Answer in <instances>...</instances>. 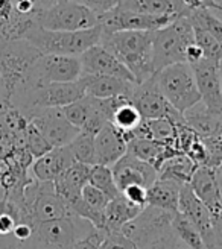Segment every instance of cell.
<instances>
[{
    "label": "cell",
    "instance_id": "6da1fadb",
    "mask_svg": "<svg viewBox=\"0 0 222 249\" xmlns=\"http://www.w3.org/2000/svg\"><path fill=\"white\" fill-rule=\"evenodd\" d=\"M99 44L130 70L137 85L155 74L152 66V32L125 31L102 34Z\"/></svg>",
    "mask_w": 222,
    "mask_h": 249
},
{
    "label": "cell",
    "instance_id": "7a4b0ae2",
    "mask_svg": "<svg viewBox=\"0 0 222 249\" xmlns=\"http://www.w3.org/2000/svg\"><path fill=\"white\" fill-rule=\"evenodd\" d=\"M102 34L101 26L79 32H52L35 26L26 34L24 41L35 47L41 55L81 56L101 43Z\"/></svg>",
    "mask_w": 222,
    "mask_h": 249
},
{
    "label": "cell",
    "instance_id": "3957f363",
    "mask_svg": "<svg viewBox=\"0 0 222 249\" xmlns=\"http://www.w3.org/2000/svg\"><path fill=\"white\" fill-rule=\"evenodd\" d=\"M38 24L52 32H79L99 26V17L82 2H35Z\"/></svg>",
    "mask_w": 222,
    "mask_h": 249
},
{
    "label": "cell",
    "instance_id": "277c9868",
    "mask_svg": "<svg viewBox=\"0 0 222 249\" xmlns=\"http://www.w3.org/2000/svg\"><path fill=\"white\" fill-rule=\"evenodd\" d=\"M195 43L193 26L189 17H181L169 26L152 32V66L157 74L163 69L186 62V51Z\"/></svg>",
    "mask_w": 222,
    "mask_h": 249
},
{
    "label": "cell",
    "instance_id": "5b68a950",
    "mask_svg": "<svg viewBox=\"0 0 222 249\" xmlns=\"http://www.w3.org/2000/svg\"><path fill=\"white\" fill-rule=\"evenodd\" d=\"M155 76L165 99L178 113H186L201 102L193 70L186 62L169 66L158 71Z\"/></svg>",
    "mask_w": 222,
    "mask_h": 249
},
{
    "label": "cell",
    "instance_id": "8992f818",
    "mask_svg": "<svg viewBox=\"0 0 222 249\" xmlns=\"http://www.w3.org/2000/svg\"><path fill=\"white\" fill-rule=\"evenodd\" d=\"M172 219V213L148 205L140 216L123 227L120 232L137 246V249H152L160 242L174 235Z\"/></svg>",
    "mask_w": 222,
    "mask_h": 249
},
{
    "label": "cell",
    "instance_id": "52a82bcc",
    "mask_svg": "<svg viewBox=\"0 0 222 249\" xmlns=\"http://www.w3.org/2000/svg\"><path fill=\"white\" fill-rule=\"evenodd\" d=\"M82 76V67L79 56L64 55H40L29 71L28 89L49 84H67L76 82Z\"/></svg>",
    "mask_w": 222,
    "mask_h": 249
},
{
    "label": "cell",
    "instance_id": "ba28073f",
    "mask_svg": "<svg viewBox=\"0 0 222 249\" xmlns=\"http://www.w3.org/2000/svg\"><path fill=\"white\" fill-rule=\"evenodd\" d=\"M131 104L139 109L143 120H157V119H169L174 124L184 123L183 114L172 108L165 99L162 90H160L157 76L139 84L131 97Z\"/></svg>",
    "mask_w": 222,
    "mask_h": 249
},
{
    "label": "cell",
    "instance_id": "9c48e42d",
    "mask_svg": "<svg viewBox=\"0 0 222 249\" xmlns=\"http://www.w3.org/2000/svg\"><path fill=\"white\" fill-rule=\"evenodd\" d=\"M177 18L174 17H152L134 12L130 9L122 8L119 3L117 6L107 12L105 16L99 17V26L102 28L104 34L113 32H125V31H137V32H155L163 29Z\"/></svg>",
    "mask_w": 222,
    "mask_h": 249
},
{
    "label": "cell",
    "instance_id": "30bf717a",
    "mask_svg": "<svg viewBox=\"0 0 222 249\" xmlns=\"http://www.w3.org/2000/svg\"><path fill=\"white\" fill-rule=\"evenodd\" d=\"M178 213H181L196 230H198L207 249H218L216 222L213 216L210 214V211H208L200 199L193 195L189 184L181 187Z\"/></svg>",
    "mask_w": 222,
    "mask_h": 249
},
{
    "label": "cell",
    "instance_id": "8fae6325",
    "mask_svg": "<svg viewBox=\"0 0 222 249\" xmlns=\"http://www.w3.org/2000/svg\"><path fill=\"white\" fill-rule=\"evenodd\" d=\"M31 123L37 128L44 140L52 147H66L76 139L81 132L67 120L61 108H51L40 111Z\"/></svg>",
    "mask_w": 222,
    "mask_h": 249
},
{
    "label": "cell",
    "instance_id": "7c38bea8",
    "mask_svg": "<svg viewBox=\"0 0 222 249\" xmlns=\"http://www.w3.org/2000/svg\"><path fill=\"white\" fill-rule=\"evenodd\" d=\"M111 170H113L114 181L120 193L131 185L149 189L154 182L158 181V170L152 164L145 163L128 152L111 167Z\"/></svg>",
    "mask_w": 222,
    "mask_h": 249
},
{
    "label": "cell",
    "instance_id": "4fadbf2b",
    "mask_svg": "<svg viewBox=\"0 0 222 249\" xmlns=\"http://www.w3.org/2000/svg\"><path fill=\"white\" fill-rule=\"evenodd\" d=\"M196 79V87L201 96V104L213 111L222 114V89L219 76V62L204 58L198 64L190 66Z\"/></svg>",
    "mask_w": 222,
    "mask_h": 249
},
{
    "label": "cell",
    "instance_id": "5bb4252c",
    "mask_svg": "<svg viewBox=\"0 0 222 249\" xmlns=\"http://www.w3.org/2000/svg\"><path fill=\"white\" fill-rule=\"evenodd\" d=\"M79 61L82 67V74L110 76V78H117L135 84V79L130 73V70L101 44H97L89 49L85 53H82L79 56Z\"/></svg>",
    "mask_w": 222,
    "mask_h": 249
},
{
    "label": "cell",
    "instance_id": "9a60e30c",
    "mask_svg": "<svg viewBox=\"0 0 222 249\" xmlns=\"http://www.w3.org/2000/svg\"><path fill=\"white\" fill-rule=\"evenodd\" d=\"M193 195L210 211L216 225L222 220V195L216 178V170L208 167H198L189 184Z\"/></svg>",
    "mask_w": 222,
    "mask_h": 249
},
{
    "label": "cell",
    "instance_id": "2e32d148",
    "mask_svg": "<svg viewBox=\"0 0 222 249\" xmlns=\"http://www.w3.org/2000/svg\"><path fill=\"white\" fill-rule=\"evenodd\" d=\"M128 152V143L113 126H107L94 139V166L113 167Z\"/></svg>",
    "mask_w": 222,
    "mask_h": 249
},
{
    "label": "cell",
    "instance_id": "e0dca14e",
    "mask_svg": "<svg viewBox=\"0 0 222 249\" xmlns=\"http://www.w3.org/2000/svg\"><path fill=\"white\" fill-rule=\"evenodd\" d=\"M76 161L73 158L69 146L54 147L32 164V175L38 182H55L66 170H69Z\"/></svg>",
    "mask_w": 222,
    "mask_h": 249
},
{
    "label": "cell",
    "instance_id": "ac0fdd59",
    "mask_svg": "<svg viewBox=\"0 0 222 249\" xmlns=\"http://www.w3.org/2000/svg\"><path fill=\"white\" fill-rule=\"evenodd\" d=\"M79 82L85 91V96L94 99H131L135 87H137V84L134 82L110 76H94V74H82L79 78Z\"/></svg>",
    "mask_w": 222,
    "mask_h": 249
},
{
    "label": "cell",
    "instance_id": "d6986e66",
    "mask_svg": "<svg viewBox=\"0 0 222 249\" xmlns=\"http://www.w3.org/2000/svg\"><path fill=\"white\" fill-rule=\"evenodd\" d=\"M90 172L92 166L75 163L54 182L58 196L63 197L70 207L82 197V189L89 184Z\"/></svg>",
    "mask_w": 222,
    "mask_h": 249
},
{
    "label": "cell",
    "instance_id": "ffe728a7",
    "mask_svg": "<svg viewBox=\"0 0 222 249\" xmlns=\"http://www.w3.org/2000/svg\"><path fill=\"white\" fill-rule=\"evenodd\" d=\"M184 124L190 128L198 137L222 135V114L207 109L201 102L183 113Z\"/></svg>",
    "mask_w": 222,
    "mask_h": 249
},
{
    "label": "cell",
    "instance_id": "44dd1931",
    "mask_svg": "<svg viewBox=\"0 0 222 249\" xmlns=\"http://www.w3.org/2000/svg\"><path fill=\"white\" fill-rule=\"evenodd\" d=\"M143 210V207L132 204L123 195L111 199L104 211L105 232H120L123 227L139 217Z\"/></svg>",
    "mask_w": 222,
    "mask_h": 249
},
{
    "label": "cell",
    "instance_id": "7402d4cb",
    "mask_svg": "<svg viewBox=\"0 0 222 249\" xmlns=\"http://www.w3.org/2000/svg\"><path fill=\"white\" fill-rule=\"evenodd\" d=\"M181 184L175 181L158 179L148 189V205L155 207L167 213H178Z\"/></svg>",
    "mask_w": 222,
    "mask_h": 249
},
{
    "label": "cell",
    "instance_id": "603a6c76",
    "mask_svg": "<svg viewBox=\"0 0 222 249\" xmlns=\"http://www.w3.org/2000/svg\"><path fill=\"white\" fill-rule=\"evenodd\" d=\"M196 169H198V166L189 157L178 154L166 160L162 167L158 169V179L175 181L181 185H186L190 184Z\"/></svg>",
    "mask_w": 222,
    "mask_h": 249
},
{
    "label": "cell",
    "instance_id": "cb8c5ba5",
    "mask_svg": "<svg viewBox=\"0 0 222 249\" xmlns=\"http://www.w3.org/2000/svg\"><path fill=\"white\" fill-rule=\"evenodd\" d=\"M142 122H143V117L140 116L139 109L131 104L130 99H127V101L122 102L114 111L110 124H113V126L122 134L125 142L130 143L134 139L132 132L140 126Z\"/></svg>",
    "mask_w": 222,
    "mask_h": 249
},
{
    "label": "cell",
    "instance_id": "d4e9b609",
    "mask_svg": "<svg viewBox=\"0 0 222 249\" xmlns=\"http://www.w3.org/2000/svg\"><path fill=\"white\" fill-rule=\"evenodd\" d=\"M189 5L192 6V14L189 16V20L204 28L222 46V18L218 17L213 11L207 9L203 5V0H196V2L189 0Z\"/></svg>",
    "mask_w": 222,
    "mask_h": 249
},
{
    "label": "cell",
    "instance_id": "484cf974",
    "mask_svg": "<svg viewBox=\"0 0 222 249\" xmlns=\"http://www.w3.org/2000/svg\"><path fill=\"white\" fill-rule=\"evenodd\" d=\"M172 228H174V232L178 237V240L187 249H207L198 230H196L181 213L174 214Z\"/></svg>",
    "mask_w": 222,
    "mask_h": 249
},
{
    "label": "cell",
    "instance_id": "4316f807",
    "mask_svg": "<svg viewBox=\"0 0 222 249\" xmlns=\"http://www.w3.org/2000/svg\"><path fill=\"white\" fill-rule=\"evenodd\" d=\"M94 134L81 131L76 139L69 144V149L76 163L94 166Z\"/></svg>",
    "mask_w": 222,
    "mask_h": 249
},
{
    "label": "cell",
    "instance_id": "83f0119b",
    "mask_svg": "<svg viewBox=\"0 0 222 249\" xmlns=\"http://www.w3.org/2000/svg\"><path fill=\"white\" fill-rule=\"evenodd\" d=\"M89 184L96 187L97 190H101L110 199H114V197H117L120 195L117 185H116L114 175H113V170H111V167L92 166Z\"/></svg>",
    "mask_w": 222,
    "mask_h": 249
},
{
    "label": "cell",
    "instance_id": "f1b7e54d",
    "mask_svg": "<svg viewBox=\"0 0 222 249\" xmlns=\"http://www.w3.org/2000/svg\"><path fill=\"white\" fill-rule=\"evenodd\" d=\"M148 129H149L151 139L166 144V146H175L177 139V128L169 119H157V120H146ZM175 149V147H174Z\"/></svg>",
    "mask_w": 222,
    "mask_h": 249
},
{
    "label": "cell",
    "instance_id": "f546056e",
    "mask_svg": "<svg viewBox=\"0 0 222 249\" xmlns=\"http://www.w3.org/2000/svg\"><path fill=\"white\" fill-rule=\"evenodd\" d=\"M61 109H63L64 116L67 117V120L73 124V126H76L79 131H82L85 128V124L89 123L90 116H92L90 97L85 96L81 99V101H78L75 104H70Z\"/></svg>",
    "mask_w": 222,
    "mask_h": 249
},
{
    "label": "cell",
    "instance_id": "4dcf8cb0",
    "mask_svg": "<svg viewBox=\"0 0 222 249\" xmlns=\"http://www.w3.org/2000/svg\"><path fill=\"white\" fill-rule=\"evenodd\" d=\"M192 26H193V34H195V41L201 47L204 58L221 62V59H222V46L204 28L198 26V24H195V23H192Z\"/></svg>",
    "mask_w": 222,
    "mask_h": 249
},
{
    "label": "cell",
    "instance_id": "1f68e13d",
    "mask_svg": "<svg viewBox=\"0 0 222 249\" xmlns=\"http://www.w3.org/2000/svg\"><path fill=\"white\" fill-rule=\"evenodd\" d=\"M24 146H26L29 155L35 160L41 158L43 155H46L47 152H51L54 149L44 140V137L37 131V128L31 122L28 123L26 129H24Z\"/></svg>",
    "mask_w": 222,
    "mask_h": 249
},
{
    "label": "cell",
    "instance_id": "d6a6232c",
    "mask_svg": "<svg viewBox=\"0 0 222 249\" xmlns=\"http://www.w3.org/2000/svg\"><path fill=\"white\" fill-rule=\"evenodd\" d=\"M207 155L205 167L218 170L222 167V135L218 137H200Z\"/></svg>",
    "mask_w": 222,
    "mask_h": 249
},
{
    "label": "cell",
    "instance_id": "836d02e7",
    "mask_svg": "<svg viewBox=\"0 0 222 249\" xmlns=\"http://www.w3.org/2000/svg\"><path fill=\"white\" fill-rule=\"evenodd\" d=\"M82 199H84L85 204L90 205L92 208H94L97 211H101V213H104L107 205L111 201L107 195H104L101 190H97L96 187H93L92 184H87L82 189Z\"/></svg>",
    "mask_w": 222,
    "mask_h": 249
},
{
    "label": "cell",
    "instance_id": "e575fe53",
    "mask_svg": "<svg viewBox=\"0 0 222 249\" xmlns=\"http://www.w3.org/2000/svg\"><path fill=\"white\" fill-rule=\"evenodd\" d=\"M99 249H137V246L122 232H107Z\"/></svg>",
    "mask_w": 222,
    "mask_h": 249
},
{
    "label": "cell",
    "instance_id": "d590c367",
    "mask_svg": "<svg viewBox=\"0 0 222 249\" xmlns=\"http://www.w3.org/2000/svg\"><path fill=\"white\" fill-rule=\"evenodd\" d=\"M120 195H123L128 201H131L135 205L143 207V208L148 207V189H145V187L131 185V187H128V189L123 190Z\"/></svg>",
    "mask_w": 222,
    "mask_h": 249
},
{
    "label": "cell",
    "instance_id": "8d00e7d4",
    "mask_svg": "<svg viewBox=\"0 0 222 249\" xmlns=\"http://www.w3.org/2000/svg\"><path fill=\"white\" fill-rule=\"evenodd\" d=\"M105 235H107L105 231L94 230L87 235V237H84L82 240H79L73 249H99L104 239H105Z\"/></svg>",
    "mask_w": 222,
    "mask_h": 249
},
{
    "label": "cell",
    "instance_id": "74e56055",
    "mask_svg": "<svg viewBox=\"0 0 222 249\" xmlns=\"http://www.w3.org/2000/svg\"><path fill=\"white\" fill-rule=\"evenodd\" d=\"M32 225L28 222H18L16 228H14V232H12V239L16 242L21 243V245H28L29 240L32 239Z\"/></svg>",
    "mask_w": 222,
    "mask_h": 249
},
{
    "label": "cell",
    "instance_id": "f35d334b",
    "mask_svg": "<svg viewBox=\"0 0 222 249\" xmlns=\"http://www.w3.org/2000/svg\"><path fill=\"white\" fill-rule=\"evenodd\" d=\"M82 3L87 6L92 12H94L97 17H102L107 14V12L113 11L119 2H114V0L113 2H110V0H102V2H82Z\"/></svg>",
    "mask_w": 222,
    "mask_h": 249
},
{
    "label": "cell",
    "instance_id": "ab89813d",
    "mask_svg": "<svg viewBox=\"0 0 222 249\" xmlns=\"http://www.w3.org/2000/svg\"><path fill=\"white\" fill-rule=\"evenodd\" d=\"M204 59V53L201 51V47L196 44V41L193 44H190L187 47V51H186V64L189 66H195V64H198L200 61Z\"/></svg>",
    "mask_w": 222,
    "mask_h": 249
},
{
    "label": "cell",
    "instance_id": "60d3db41",
    "mask_svg": "<svg viewBox=\"0 0 222 249\" xmlns=\"http://www.w3.org/2000/svg\"><path fill=\"white\" fill-rule=\"evenodd\" d=\"M203 5H204L207 9L213 11L218 17L222 18V2H215V0H210V2H204V0H203Z\"/></svg>",
    "mask_w": 222,
    "mask_h": 249
},
{
    "label": "cell",
    "instance_id": "b9f144b4",
    "mask_svg": "<svg viewBox=\"0 0 222 249\" xmlns=\"http://www.w3.org/2000/svg\"><path fill=\"white\" fill-rule=\"evenodd\" d=\"M216 178H218V184H219L221 195H222V167H219V169L216 170Z\"/></svg>",
    "mask_w": 222,
    "mask_h": 249
},
{
    "label": "cell",
    "instance_id": "7bdbcfd3",
    "mask_svg": "<svg viewBox=\"0 0 222 249\" xmlns=\"http://www.w3.org/2000/svg\"><path fill=\"white\" fill-rule=\"evenodd\" d=\"M219 76H221V89H222V59L219 62Z\"/></svg>",
    "mask_w": 222,
    "mask_h": 249
}]
</instances>
